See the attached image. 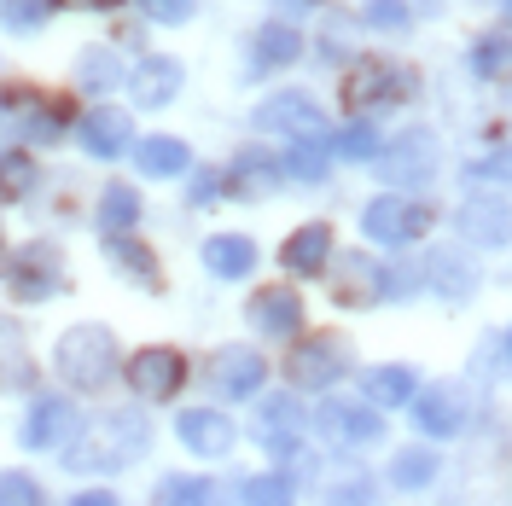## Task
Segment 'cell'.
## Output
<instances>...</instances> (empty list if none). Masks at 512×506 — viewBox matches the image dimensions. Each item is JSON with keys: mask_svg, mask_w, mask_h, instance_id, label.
Listing matches in <instances>:
<instances>
[{"mask_svg": "<svg viewBox=\"0 0 512 506\" xmlns=\"http://www.w3.org/2000/svg\"><path fill=\"white\" fill-rule=\"evenodd\" d=\"M158 443L146 408H105L94 419H82V431L59 448L64 472L76 477H111V472H134Z\"/></svg>", "mask_w": 512, "mask_h": 506, "instance_id": "cell-1", "label": "cell"}, {"mask_svg": "<svg viewBox=\"0 0 512 506\" xmlns=\"http://www.w3.org/2000/svg\"><path fill=\"white\" fill-rule=\"evenodd\" d=\"M53 373H59V384L70 396H105L111 384L123 379V344H117V332L105 320H82V326L59 332Z\"/></svg>", "mask_w": 512, "mask_h": 506, "instance_id": "cell-2", "label": "cell"}, {"mask_svg": "<svg viewBox=\"0 0 512 506\" xmlns=\"http://www.w3.org/2000/svg\"><path fill=\"white\" fill-rule=\"evenodd\" d=\"M355 344L350 332L338 326H315L303 338H291V355H286V379L297 396H332L344 379H355Z\"/></svg>", "mask_w": 512, "mask_h": 506, "instance_id": "cell-3", "label": "cell"}, {"mask_svg": "<svg viewBox=\"0 0 512 506\" xmlns=\"http://www.w3.org/2000/svg\"><path fill=\"white\" fill-rule=\"evenodd\" d=\"M309 437L320 448H332L338 460H361L367 448H379L390 437V419H384L367 396H320V408L309 413Z\"/></svg>", "mask_w": 512, "mask_h": 506, "instance_id": "cell-4", "label": "cell"}, {"mask_svg": "<svg viewBox=\"0 0 512 506\" xmlns=\"http://www.w3.org/2000/svg\"><path fill=\"white\" fill-rule=\"evenodd\" d=\"M478 396H472V384L466 379H437L425 384L414 402H408V431H414L419 443H460V437H472V425H478Z\"/></svg>", "mask_w": 512, "mask_h": 506, "instance_id": "cell-5", "label": "cell"}, {"mask_svg": "<svg viewBox=\"0 0 512 506\" xmlns=\"http://www.w3.org/2000/svg\"><path fill=\"white\" fill-rule=\"evenodd\" d=\"M431 227H437V204L408 198V192H373L361 204V239L373 251H414Z\"/></svg>", "mask_w": 512, "mask_h": 506, "instance_id": "cell-6", "label": "cell"}, {"mask_svg": "<svg viewBox=\"0 0 512 506\" xmlns=\"http://www.w3.org/2000/svg\"><path fill=\"white\" fill-rule=\"evenodd\" d=\"M437 169H443V140H437V128H402L396 140H384V152L373 158V175H379L390 192H408V198H419V192L437 181Z\"/></svg>", "mask_w": 512, "mask_h": 506, "instance_id": "cell-7", "label": "cell"}, {"mask_svg": "<svg viewBox=\"0 0 512 506\" xmlns=\"http://www.w3.org/2000/svg\"><path fill=\"white\" fill-rule=\"evenodd\" d=\"M251 443L274 460V466H291L303 448H309V408L297 390H262L251 408Z\"/></svg>", "mask_w": 512, "mask_h": 506, "instance_id": "cell-8", "label": "cell"}, {"mask_svg": "<svg viewBox=\"0 0 512 506\" xmlns=\"http://www.w3.org/2000/svg\"><path fill=\"white\" fill-rule=\"evenodd\" d=\"M123 384L134 390V402H140V408H163V402H175V396L192 384L187 349L146 344V349H134V355H123Z\"/></svg>", "mask_w": 512, "mask_h": 506, "instance_id": "cell-9", "label": "cell"}, {"mask_svg": "<svg viewBox=\"0 0 512 506\" xmlns=\"http://www.w3.org/2000/svg\"><path fill=\"white\" fill-rule=\"evenodd\" d=\"M408 70L384 53H361V59L344 64V111L350 117H373V111H390L408 99Z\"/></svg>", "mask_w": 512, "mask_h": 506, "instance_id": "cell-10", "label": "cell"}, {"mask_svg": "<svg viewBox=\"0 0 512 506\" xmlns=\"http://www.w3.org/2000/svg\"><path fill=\"white\" fill-rule=\"evenodd\" d=\"M268 379H274V367L256 344H216L204 361V384L216 402H256L268 390Z\"/></svg>", "mask_w": 512, "mask_h": 506, "instance_id": "cell-11", "label": "cell"}, {"mask_svg": "<svg viewBox=\"0 0 512 506\" xmlns=\"http://www.w3.org/2000/svg\"><path fill=\"white\" fill-rule=\"evenodd\" d=\"M245 326L256 338H286L291 344V338L309 332V303H303V291L291 280H268L245 297Z\"/></svg>", "mask_w": 512, "mask_h": 506, "instance_id": "cell-12", "label": "cell"}, {"mask_svg": "<svg viewBox=\"0 0 512 506\" xmlns=\"http://www.w3.org/2000/svg\"><path fill=\"white\" fill-rule=\"evenodd\" d=\"M175 443L187 448L192 460H210V466H222V460H233L239 454V443H245V431H239V419L227 408H181L175 413Z\"/></svg>", "mask_w": 512, "mask_h": 506, "instance_id": "cell-13", "label": "cell"}, {"mask_svg": "<svg viewBox=\"0 0 512 506\" xmlns=\"http://www.w3.org/2000/svg\"><path fill=\"white\" fill-rule=\"evenodd\" d=\"M251 128L274 140H303V134H326V111L309 88H274L251 105Z\"/></svg>", "mask_w": 512, "mask_h": 506, "instance_id": "cell-14", "label": "cell"}, {"mask_svg": "<svg viewBox=\"0 0 512 506\" xmlns=\"http://www.w3.org/2000/svg\"><path fill=\"white\" fill-rule=\"evenodd\" d=\"M6 291L18 297V303H47V297H59L64 291V256L53 239H30V245H18V251L6 256Z\"/></svg>", "mask_w": 512, "mask_h": 506, "instance_id": "cell-15", "label": "cell"}, {"mask_svg": "<svg viewBox=\"0 0 512 506\" xmlns=\"http://www.w3.org/2000/svg\"><path fill=\"white\" fill-rule=\"evenodd\" d=\"M76 431H82L76 402H70L64 390H41L30 408H24V419H18V448H30V454H59Z\"/></svg>", "mask_w": 512, "mask_h": 506, "instance_id": "cell-16", "label": "cell"}, {"mask_svg": "<svg viewBox=\"0 0 512 506\" xmlns=\"http://www.w3.org/2000/svg\"><path fill=\"white\" fill-rule=\"evenodd\" d=\"M454 233L472 251H512V198L507 192H472L454 210Z\"/></svg>", "mask_w": 512, "mask_h": 506, "instance_id": "cell-17", "label": "cell"}, {"mask_svg": "<svg viewBox=\"0 0 512 506\" xmlns=\"http://www.w3.org/2000/svg\"><path fill=\"white\" fill-rule=\"evenodd\" d=\"M384 489L390 495H402V501H414V495H431L437 483L448 477V454L437 443H402V448H390V460H384Z\"/></svg>", "mask_w": 512, "mask_h": 506, "instance_id": "cell-18", "label": "cell"}, {"mask_svg": "<svg viewBox=\"0 0 512 506\" xmlns=\"http://www.w3.org/2000/svg\"><path fill=\"white\" fill-rule=\"evenodd\" d=\"M425 291L443 297L448 309H466L483 291V268H478V256H472V245H437V251L425 256Z\"/></svg>", "mask_w": 512, "mask_h": 506, "instance_id": "cell-19", "label": "cell"}, {"mask_svg": "<svg viewBox=\"0 0 512 506\" xmlns=\"http://www.w3.org/2000/svg\"><path fill=\"white\" fill-rule=\"evenodd\" d=\"M355 384L379 413H408V402L425 390V373H419V361H373L355 373Z\"/></svg>", "mask_w": 512, "mask_h": 506, "instance_id": "cell-20", "label": "cell"}, {"mask_svg": "<svg viewBox=\"0 0 512 506\" xmlns=\"http://www.w3.org/2000/svg\"><path fill=\"white\" fill-rule=\"evenodd\" d=\"M332 256H338V233H332V222H303V227H291L286 233V245H280V268H286V280H326Z\"/></svg>", "mask_w": 512, "mask_h": 506, "instance_id": "cell-21", "label": "cell"}, {"mask_svg": "<svg viewBox=\"0 0 512 506\" xmlns=\"http://www.w3.org/2000/svg\"><path fill=\"white\" fill-rule=\"evenodd\" d=\"M332 297L344 309H373V303H390V262H379L373 251H350L338 262V285Z\"/></svg>", "mask_w": 512, "mask_h": 506, "instance_id": "cell-22", "label": "cell"}, {"mask_svg": "<svg viewBox=\"0 0 512 506\" xmlns=\"http://www.w3.org/2000/svg\"><path fill=\"white\" fill-rule=\"evenodd\" d=\"M187 88V64L169 59V53H146V59L128 70V94L140 111H163V105H175Z\"/></svg>", "mask_w": 512, "mask_h": 506, "instance_id": "cell-23", "label": "cell"}, {"mask_svg": "<svg viewBox=\"0 0 512 506\" xmlns=\"http://www.w3.org/2000/svg\"><path fill=\"white\" fill-rule=\"evenodd\" d=\"M76 140H82V152L99 163H111V158H123V152H134V117H128L123 105H94L82 123H76Z\"/></svg>", "mask_w": 512, "mask_h": 506, "instance_id": "cell-24", "label": "cell"}, {"mask_svg": "<svg viewBox=\"0 0 512 506\" xmlns=\"http://www.w3.org/2000/svg\"><path fill=\"white\" fill-rule=\"evenodd\" d=\"M303 47H309V35L286 24V18H268V24H256L251 30V53H245V70L251 76H268V70H291V64L303 59Z\"/></svg>", "mask_w": 512, "mask_h": 506, "instance_id": "cell-25", "label": "cell"}, {"mask_svg": "<svg viewBox=\"0 0 512 506\" xmlns=\"http://www.w3.org/2000/svg\"><path fill=\"white\" fill-rule=\"evenodd\" d=\"M198 262H204V274L216 285H239L256 274V262H262V251H256L251 233H210L204 245H198Z\"/></svg>", "mask_w": 512, "mask_h": 506, "instance_id": "cell-26", "label": "cell"}, {"mask_svg": "<svg viewBox=\"0 0 512 506\" xmlns=\"http://www.w3.org/2000/svg\"><path fill=\"white\" fill-rule=\"evenodd\" d=\"M280 181H286V169H280L274 152H262V146H239L233 163L222 169V187L233 198H268V192H280Z\"/></svg>", "mask_w": 512, "mask_h": 506, "instance_id": "cell-27", "label": "cell"}, {"mask_svg": "<svg viewBox=\"0 0 512 506\" xmlns=\"http://www.w3.org/2000/svg\"><path fill=\"white\" fill-rule=\"evenodd\" d=\"M99 245H105V262H111L123 280H134L140 291H163V262L140 233H99Z\"/></svg>", "mask_w": 512, "mask_h": 506, "instance_id": "cell-28", "label": "cell"}, {"mask_svg": "<svg viewBox=\"0 0 512 506\" xmlns=\"http://www.w3.org/2000/svg\"><path fill=\"white\" fill-rule=\"evenodd\" d=\"M384 477L373 466H361V460H344L338 472L320 483V506H384Z\"/></svg>", "mask_w": 512, "mask_h": 506, "instance_id": "cell-29", "label": "cell"}, {"mask_svg": "<svg viewBox=\"0 0 512 506\" xmlns=\"http://www.w3.org/2000/svg\"><path fill=\"white\" fill-rule=\"evenodd\" d=\"M152 506H227V483L210 472H163L152 483Z\"/></svg>", "mask_w": 512, "mask_h": 506, "instance_id": "cell-30", "label": "cell"}, {"mask_svg": "<svg viewBox=\"0 0 512 506\" xmlns=\"http://www.w3.org/2000/svg\"><path fill=\"white\" fill-rule=\"evenodd\" d=\"M332 128L326 134H303V140H291V152L280 158V169H286V181H297V187H326L332 181Z\"/></svg>", "mask_w": 512, "mask_h": 506, "instance_id": "cell-31", "label": "cell"}, {"mask_svg": "<svg viewBox=\"0 0 512 506\" xmlns=\"http://www.w3.org/2000/svg\"><path fill=\"white\" fill-rule=\"evenodd\" d=\"M134 163H140V175H152V181H175V175L192 169V146L181 134H146V140H134Z\"/></svg>", "mask_w": 512, "mask_h": 506, "instance_id": "cell-32", "label": "cell"}, {"mask_svg": "<svg viewBox=\"0 0 512 506\" xmlns=\"http://www.w3.org/2000/svg\"><path fill=\"white\" fill-rule=\"evenodd\" d=\"M30 384H35L30 338H24V326H18V320L0 315V396H12V390H30Z\"/></svg>", "mask_w": 512, "mask_h": 506, "instance_id": "cell-33", "label": "cell"}, {"mask_svg": "<svg viewBox=\"0 0 512 506\" xmlns=\"http://www.w3.org/2000/svg\"><path fill=\"white\" fill-rule=\"evenodd\" d=\"M233 501L239 506H303V483L291 472H280V466H262V472L239 477Z\"/></svg>", "mask_w": 512, "mask_h": 506, "instance_id": "cell-34", "label": "cell"}, {"mask_svg": "<svg viewBox=\"0 0 512 506\" xmlns=\"http://www.w3.org/2000/svg\"><path fill=\"white\" fill-rule=\"evenodd\" d=\"M379 152H384V134L373 128V117H344V123L332 128V158L338 163H361V169H373Z\"/></svg>", "mask_w": 512, "mask_h": 506, "instance_id": "cell-35", "label": "cell"}, {"mask_svg": "<svg viewBox=\"0 0 512 506\" xmlns=\"http://www.w3.org/2000/svg\"><path fill=\"white\" fill-rule=\"evenodd\" d=\"M140 216H146L140 187H128V181H105V192H99V233H134Z\"/></svg>", "mask_w": 512, "mask_h": 506, "instance_id": "cell-36", "label": "cell"}, {"mask_svg": "<svg viewBox=\"0 0 512 506\" xmlns=\"http://www.w3.org/2000/svg\"><path fill=\"white\" fill-rule=\"evenodd\" d=\"M466 59H472V76H478V82H512V35L483 30Z\"/></svg>", "mask_w": 512, "mask_h": 506, "instance_id": "cell-37", "label": "cell"}, {"mask_svg": "<svg viewBox=\"0 0 512 506\" xmlns=\"http://www.w3.org/2000/svg\"><path fill=\"white\" fill-rule=\"evenodd\" d=\"M123 82V59L111 53V47H82V59H76V88L82 94H111Z\"/></svg>", "mask_w": 512, "mask_h": 506, "instance_id": "cell-38", "label": "cell"}, {"mask_svg": "<svg viewBox=\"0 0 512 506\" xmlns=\"http://www.w3.org/2000/svg\"><path fill=\"white\" fill-rule=\"evenodd\" d=\"M64 123H70V105H64V99H30V111H24V140H30V146H59Z\"/></svg>", "mask_w": 512, "mask_h": 506, "instance_id": "cell-39", "label": "cell"}, {"mask_svg": "<svg viewBox=\"0 0 512 506\" xmlns=\"http://www.w3.org/2000/svg\"><path fill=\"white\" fill-rule=\"evenodd\" d=\"M361 24L379 30V35H408L414 30V6L408 0H367L361 6Z\"/></svg>", "mask_w": 512, "mask_h": 506, "instance_id": "cell-40", "label": "cell"}, {"mask_svg": "<svg viewBox=\"0 0 512 506\" xmlns=\"http://www.w3.org/2000/svg\"><path fill=\"white\" fill-rule=\"evenodd\" d=\"M41 169H35L30 152H0V198H30Z\"/></svg>", "mask_w": 512, "mask_h": 506, "instance_id": "cell-41", "label": "cell"}, {"mask_svg": "<svg viewBox=\"0 0 512 506\" xmlns=\"http://www.w3.org/2000/svg\"><path fill=\"white\" fill-rule=\"evenodd\" d=\"M53 18V0H0V24L12 35H30Z\"/></svg>", "mask_w": 512, "mask_h": 506, "instance_id": "cell-42", "label": "cell"}, {"mask_svg": "<svg viewBox=\"0 0 512 506\" xmlns=\"http://www.w3.org/2000/svg\"><path fill=\"white\" fill-rule=\"evenodd\" d=\"M466 181H478V187H495V192H507V187H512V140H507V146H495L489 158L466 163Z\"/></svg>", "mask_w": 512, "mask_h": 506, "instance_id": "cell-43", "label": "cell"}, {"mask_svg": "<svg viewBox=\"0 0 512 506\" xmlns=\"http://www.w3.org/2000/svg\"><path fill=\"white\" fill-rule=\"evenodd\" d=\"M0 506H53L30 472H0Z\"/></svg>", "mask_w": 512, "mask_h": 506, "instance_id": "cell-44", "label": "cell"}, {"mask_svg": "<svg viewBox=\"0 0 512 506\" xmlns=\"http://www.w3.org/2000/svg\"><path fill=\"white\" fill-rule=\"evenodd\" d=\"M140 12L152 18V24H169V30H181L198 18V0H140Z\"/></svg>", "mask_w": 512, "mask_h": 506, "instance_id": "cell-45", "label": "cell"}, {"mask_svg": "<svg viewBox=\"0 0 512 506\" xmlns=\"http://www.w3.org/2000/svg\"><path fill=\"white\" fill-rule=\"evenodd\" d=\"M222 169H210V163H204V169H192V187H187V204H216V198H222Z\"/></svg>", "mask_w": 512, "mask_h": 506, "instance_id": "cell-46", "label": "cell"}, {"mask_svg": "<svg viewBox=\"0 0 512 506\" xmlns=\"http://www.w3.org/2000/svg\"><path fill=\"white\" fill-rule=\"evenodd\" d=\"M344 30H355V18H332V24L315 35L320 59H344V53H350V47H344Z\"/></svg>", "mask_w": 512, "mask_h": 506, "instance_id": "cell-47", "label": "cell"}, {"mask_svg": "<svg viewBox=\"0 0 512 506\" xmlns=\"http://www.w3.org/2000/svg\"><path fill=\"white\" fill-rule=\"evenodd\" d=\"M64 506H123V501H117L111 489H82V495H70Z\"/></svg>", "mask_w": 512, "mask_h": 506, "instance_id": "cell-48", "label": "cell"}, {"mask_svg": "<svg viewBox=\"0 0 512 506\" xmlns=\"http://www.w3.org/2000/svg\"><path fill=\"white\" fill-rule=\"evenodd\" d=\"M59 6H76V12H111V6H128V0H59Z\"/></svg>", "mask_w": 512, "mask_h": 506, "instance_id": "cell-49", "label": "cell"}, {"mask_svg": "<svg viewBox=\"0 0 512 506\" xmlns=\"http://www.w3.org/2000/svg\"><path fill=\"white\" fill-rule=\"evenodd\" d=\"M274 6H280V18H286V24H291V18H303V12H315L309 0H274Z\"/></svg>", "mask_w": 512, "mask_h": 506, "instance_id": "cell-50", "label": "cell"}, {"mask_svg": "<svg viewBox=\"0 0 512 506\" xmlns=\"http://www.w3.org/2000/svg\"><path fill=\"white\" fill-rule=\"evenodd\" d=\"M495 349H501V367H507V379H512V320H507V332H501V344Z\"/></svg>", "mask_w": 512, "mask_h": 506, "instance_id": "cell-51", "label": "cell"}, {"mask_svg": "<svg viewBox=\"0 0 512 506\" xmlns=\"http://www.w3.org/2000/svg\"><path fill=\"white\" fill-rule=\"evenodd\" d=\"M0 140H6V105H0Z\"/></svg>", "mask_w": 512, "mask_h": 506, "instance_id": "cell-52", "label": "cell"}, {"mask_svg": "<svg viewBox=\"0 0 512 506\" xmlns=\"http://www.w3.org/2000/svg\"><path fill=\"white\" fill-rule=\"evenodd\" d=\"M501 12H507V18H512V0H501Z\"/></svg>", "mask_w": 512, "mask_h": 506, "instance_id": "cell-53", "label": "cell"}, {"mask_svg": "<svg viewBox=\"0 0 512 506\" xmlns=\"http://www.w3.org/2000/svg\"><path fill=\"white\" fill-rule=\"evenodd\" d=\"M309 6H332V0H309Z\"/></svg>", "mask_w": 512, "mask_h": 506, "instance_id": "cell-54", "label": "cell"}]
</instances>
